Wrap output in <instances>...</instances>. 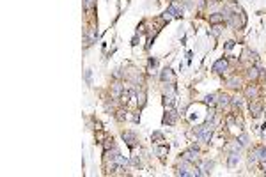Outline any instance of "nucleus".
Returning a JSON list of instances; mask_svg holds the SVG:
<instances>
[{
  "mask_svg": "<svg viewBox=\"0 0 266 177\" xmlns=\"http://www.w3.org/2000/svg\"><path fill=\"white\" fill-rule=\"evenodd\" d=\"M211 135H213V124L209 122V124H206V126H201L197 131H195V136L199 138V140L206 142V143H209V140H211Z\"/></svg>",
  "mask_w": 266,
  "mask_h": 177,
  "instance_id": "f257e3e1",
  "label": "nucleus"
},
{
  "mask_svg": "<svg viewBox=\"0 0 266 177\" xmlns=\"http://www.w3.org/2000/svg\"><path fill=\"white\" fill-rule=\"evenodd\" d=\"M160 78H162L163 82H169V83H176V74H174L172 69H169V67H165V69L162 71Z\"/></svg>",
  "mask_w": 266,
  "mask_h": 177,
  "instance_id": "f03ea898",
  "label": "nucleus"
},
{
  "mask_svg": "<svg viewBox=\"0 0 266 177\" xmlns=\"http://www.w3.org/2000/svg\"><path fill=\"white\" fill-rule=\"evenodd\" d=\"M183 159H186L188 163H195L197 159H199V151L192 147L190 151H186V152L183 154Z\"/></svg>",
  "mask_w": 266,
  "mask_h": 177,
  "instance_id": "7ed1b4c3",
  "label": "nucleus"
},
{
  "mask_svg": "<svg viewBox=\"0 0 266 177\" xmlns=\"http://www.w3.org/2000/svg\"><path fill=\"white\" fill-rule=\"evenodd\" d=\"M122 140L126 142V145H128L129 149H133L135 145H137V136H135L133 133H129V131L122 133Z\"/></svg>",
  "mask_w": 266,
  "mask_h": 177,
  "instance_id": "20e7f679",
  "label": "nucleus"
},
{
  "mask_svg": "<svg viewBox=\"0 0 266 177\" xmlns=\"http://www.w3.org/2000/svg\"><path fill=\"white\" fill-rule=\"evenodd\" d=\"M167 11L172 14L174 18H181V16H183V9H181V6L178 4V2H172V4H170V7H169Z\"/></svg>",
  "mask_w": 266,
  "mask_h": 177,
  "instance_id": "39448f33",
  "label": "nucleus"
},
{
  "mask_svg": "<svg viewBox=\"0 0 266 177\" xmlns=\"http://www.w3.org/2000/svg\"><path fill=\"white\" fill-rule=\"evenodd\" d=\"M176 119H178V113L169 108V112H167L165 117H163V124H170V126H172V124H176Z\"/></svg>",
  "mask_w": 266,
  "mask_h": 177,
  "instance_id": "423d86ee",
  "label": "nucleus"
},
{
  "mask_svg": "<svg viewBox=\"0 0 266 177\" xmlns=\"http://www.w3.org/2000/svg\"><path fill=\"white\" fill-rule=\"evenodd\" d=\"M227 66H229L227 60H225V58H220V60H216V62H215L213 71H215V73H223V71L227 69Z\"/></svg>",
  "mask_w": 266,
  "mask_h": 177,
  "instance_id": "0eeeda50",
  "label": "nucleus"
},
{
  "mask_svg": "<svg viewBox=\"0 0 266 177\" xmlns=\"http://www.w3.org/2000/svg\"><path fill=\"white\" fill-rule=\"evenodd\" d=\"M245 96L248 99H256L257 98V87H256V85H248V87L245 89Z\"/></svg>",
  "mask_w": 266,
  "mask_h": 177,
  "instance_id": "6e6552de",
  "label": "nucleus"
},
{
  "mask_svg": "<svg viewBox=\"0 0 266 177\" xmlns=\"http://www.w3.org/2000/svg\"><path fill=\"white\" fill-rule=\"evenodd\" d=\"M248 110H250V113L254 117H259V115L263 113V108H261L259 103H250V105H248Z\"/></svg>",
  "mask_w": 266,
  "mask_h": 177,
  "instance_id": "1a4fd4ad",
  "label": "nucleus"
},
{
  "mask_svg": "<svg viewBox=\"0 0 266 177\" xmlns=\"http://www.w3.org/2000/svg\"><path fill=\"white\" fill-rule=\"evenodd\" d=\"M222 21H223L222 13H213L209 16V23H211V25H218V23H222Z\"/></svg>",
  "mask_w": 266,
  "mask_h": 177,
  "instance_id": "9d476101",
  "label": "nucleus"
},
{
  "mask_svg": "<svg viewBox=\"0 0 266 177\" xmlns=\"http://www.w3.org/2000/svg\"><path fill=\"white\" fill-rule=\"evenodd\" d=\"M238 161H239V156H238V152H231V154H229V159H227L229 168H234V167L238 165Z\"/></svg>",
  "mask_w": 266,
  "mask_h": 177,
  "instance_id": "9b49d317",
  "label": "nucleus"
},
{
  "mask_svg": "<svg viewBox=\"0 0 266 177\" xmlns=\"http://www.w3.org/2000/svg\"><path fill=\"white\" fill-rule=\"evenodd\" d=\"M216 103H218V106H229L231 105V98L229 96H225V94H220L218 96V99H216Z\"/></svg>",
  "mask_w": 266,
  "mask_h": 177,
  "instance_id": "f8f14e48",
  "label": "nucleus"
},
{
  "mask_svg": "<svg viewBox=\"0 0 266 177\" xmlns=\"http://www.w3.org/2000/svg\"><path fill=\"white\" fill-rule=\"evenodd\" d=\"M247 76L250 78V80H256V78L259 76V69H257V67H250L248 73H247Z\"/></svg>",
  "mask_w": 266,
  "mask_h": 177,
  "instance_id": "ddd939ff",
  "label": "nucleus"
},
{
  "mask_svg": "<svg viewBox=\"0 0 266 177\" xmlns=\"http://www.w3.org/2000/svg\"><path fill=\"white\" fill-rule=\"evenodd\" d=\"M231 105L239 110V108L243 106V99H241V98H232V99H231Z\"/></svg>",
  "mask_w": 266,
  "mask_h": 177,
  "instance_id": "4468645a",
  "label": "nucleus"
},
{
  "mask_svg": "<svg viewBox=\"0 0 266 177\" xmlns=\"http://www.w3.org/2000/svg\"><path fill=\"white\" fill-rule=\"evenodd\" d=\"M204 103H206V105H209V106H215V105H216L215 96H213V94H208V96L204 98Z\"/></svg>",
  "mask_w": 266,
  "mask_h": 177,
  "instance_id": "2eb2a0df",
  "label": "nucleus"
},
{
  "mask_svg": "<svg viewBox=\"0 0 266 177\" xmlns=\"http://www.w3.org/2000/svg\"><path fill=\"white\" fill-rule=\"evenodd\" d=\"M122 91H124V87H122L121 83H115L114 85V98H119L122 94Z\"/></svg>",
  "mask_w": 266,
  "mask_h": 177,
  "instance_id": "dca6fc26",
  "label": "nucleus"
},
{
  "mask_svg": "<svg viewBox=\"0 0 266 177\" xmlns=\"http://www.w3.org/2000/svg\"><path fill=\"white\" fill-rule=\"evenodd\" d=\"M227 83H229V87H231V89H238V87H239V78L232 76V78L229 80V82H227Z\"/></svg>",
  "mask_w": 266,
  "mask_h": 177,
  "instance_id": "f3484780",
  "label": "nucleus"
},
{
  "mask_svg": "<svg viewBox=\"0 0 266 177\" xmlns=\"http://www.w3.org/2000/svg\"><path fill=\"white\" fill-rule=\"evenodd\" d=\"M137 101H138V106H144L145 105V92H138V94H137Z\"/></svg>",
  "mask_w": 266,
  "mask_h": 177,
  "instance_id": "a211bd4d",
  "label": "nucleus"
},
{
  "mask_svg": "<svg viewBox=\"0 0 266 177\" xmlns=\"http://www.w3.org/2000/svg\"><path fill=\"white\" fill-rule=\"evenodd\" d=\"M209 32H211V35L216 37V35H220V32H222V27H220V25H213V28H211Z\"/></svg>",
  "mask_w": 266,
  "mask_h": 177,
  "instance_id": "6ab92c4d",
  "label": "nucleus"
},
{
  "mask_svg": "<svg viewBox=\"0 0 266 177\" xmlns=\"http://www.w3.org/2000/svg\"><path fill=\"white\" fill-rule=\"evenodd\" d=\"M238 142H239V143H241V145L245 147V145L248 143V136H247V133H241V135H239V138H238Z\"/></svg>",
  "mask_w": 266,
  "mask_h": 177,
  "instance_id": "aec40b11",
  "label": "nucleus"
},
{
  "mask_svg": "<svg viewBox=\"0 0 266 177\" xmlns=\"http://www.w3.org/2000/svg\"><path fill=\"white\" fill-rule=\"evenodd\" d=\"M84 7H85V11H92L94 0H84Z\"/></svg>",
  "mask_w": 266,
  "mask_h": 177,
  "instance_id": "412c9836",
  "label": "nucleus"
},
{
  "mask_svg": "<svg viewBox=\"0 0 266 177\" xmlns=\"http://www.w3.org/2000/svg\"><path fill=\"white\" fill-rule=\"evenodd\" d=\"M103 147H105V151L115 147V145H114V140H112V138H107V140H105V143H103Z\"/></svg>",
  "mask_w": 266,
  "mask_h": 177,
  "instance_id": "4be33fe9",
  "label": "nucleus"
},
{
  "mask_svg": "<svg viewBox=\"0 0 266 177\" xmlns=\"http://www.w3.org/2000/svg\"><path fill=\"white\" fill-rule=\"evenodd\" d=\"M154 151H156V154H158V156H163V154L169 152V145H167V147H156Z\"/></svg>",
  "mask_w": 266,
  "mask_h": 177,
  "instance_id": "5701e85b",
  "label": "nucleus"
},
{
  "mask_svg": "<svg viewBox=\"0 0 266 177\" xmlns=\"http://www.w3.org/2000/svg\"><path fill=\"white\" fill-rule=\"evenodd\" d=\"M211 168H213V161H206V163H204V174H206V175L211 172Z\"/></svg>",
  "mask_w": 266,
  "mask_h": 177,
  "instance_id": "b1692460",
  "label": "nucleus"
},
{
  "mask_svg": "<svg viewBox=\"0 0 266 177\" xmlns=\"http://www.w3.org/2000/svg\"><path fill=\"white\" fill-rule=\"evenodd\" d=\"M85 80H87V83H89V85L92 83V80H91V69L85 71Z\"/></svg>",
  "mask_w": 266,
  "mask_h": 177,
  "instance_id": "393cba45",
  "label": "nucleus"
},
{
  "mask_svg": "<svg viewBox=\"0 0 266 177\" xmlns=\"http://www.w3.org/2000/svg\"><path fill=\"white\" fill-rule=\"evenodd\" d=\"M162 138H163V135H162V133H154V135H153V140H162Z\"/></svg>",
  "mask_w": 266,
  "mask_h": 177,
  "instance_id": "a878e982",
  "label": "nucleus"
},
{
  "mask_svg": "<svg viewBox=\"0 0 266 177\" xmlns=\"http://www.w3.org/2000/svg\"><path fill=\"white\" fill-rule=\"evenodd\" d=\"M250 58H254V60H259V55H257V51H250Z\"/></svg>",
  "mask_w": 266,
  "mask_h": 177,
  "instance_id": "bb28decb",
  "label": "nucleus"
},
{
  "mask_svg": "<svg viewBox=\"0 0 266 177\" xmlns=\"http://www.w3.org/2000/svg\"><path fill=\"white\" fill-rule=\"evenodd\" d=\"M156 64H158V60H156V58H151V60H149V66H151V67H154Z\"/></svg>",
  "mask_w": 266,
  "mask_h": 177,
  "instance_id": "cd10ccee",
  "label": "nucleus"
},
{
  "mask_svg": "<svg viewBox=\"0 0 266 177\" xmlns=\"http://www.w3.org/2000/svg\"><path fill=\"white\" fill-rule=\"evenodd\" d=\"M232 46H234V41H229L227 44H225V50H231Z\"/></svg>",
  "mask_w": 266,
  "mask_h": 177,
  "instance_id": "c85d7f7f",
  "label": "nucleus"
},
{
  "mask_svg": "<svg viewBox=\"0 0 266 177\" xmlns=\"http://www.w3.org/2000/svg\"><path fill=\"white\" fill-rule=\"evenodd\" d=\"M261 163H263V168H264V174H266V159H264V161H261Z\"/></svg>",
  "mask_w": 266,
  "mask_h": 177,
  "instance_id": "c756f323",
  "label": "nucleus"
}]
</instances>
